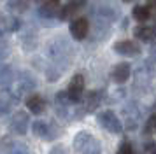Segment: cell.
<instances>
[{
  "instance_id": "6da1fadb",
  "label": "cell",
  "mask_w": 156,
  "mask_h": 154,
  "mask_svg": "<svg viewBox=\"0 0 156 154\" xmlns=\"http://www.w3.org/2000/svg\"><path fill=\"white\" fill-rule=\"evenodd\" d=\"M72 147L77 154H100L102 152V144L98 138H95L91 133L88 131H79L74 137Z\"/></svg>"
},
{
  "instance_id": "7a4b0ae2",
  "label": "cell",
  "mask_w": 156,
  "mask_h": 154,
  "mask_svg": "<svg viewBox=\"0 0 156 154\" xmlns=\"http://www.w3.org/2000/svg\"><path fill=\"white\" fill-rule=\"evenodd\" d=\"M69 51H70V47L63 39H53V42L48 47V54L55 63H63L65 65L69 60Z\"/></svg>"
},
{
  "instance_id": "3957f363",
  "label": "cell",
  "mask_w": 156,
  "mask_h": 154,
  "mask_svg": "<svg viewBox=\"0 0 156 154\" xmlns=\"http://www.w3.org/2000/svg\"><path fill=\"white\" fill-rule=\"evenodd\" d=\"M20 93L12 88H5L0 91V116H7L14 105L20 103Z\"/></svg>"
},
{
  "instance_id": "277c9868",
  "label": "cell",
  "mask_w": 156,
  "mask_h": 154,
  "mask_svg": "<svg viewBox=\"0 0 156 154\" xmlns=\"http://www.w3.org/2000/svg\"><path fill=\"white\" fill-rule=\"evenodd\" d=\"M98 123L111 133H121L123 131V124H121V121L118 119V116H116L112 110L100 112L98 114Z\"/></svg>"
},
{
  "instance_id": "5b68a950",
  "label": "cell",
  "mask_w": 156,
  "mask_h": 154,
  "mask_svg": "<svg viewBox=\"0 0 156 154\" xmlns=\"http://www.w3.org/2000/svg\"><path fill=\"white\" fill-rule=\"evenodd\" d=\"M83 91H84V77L77 74V75L72 77L70 84H69V89L65 91L67 96L70 100L72 103H79L83 100Z\"/></svg>"
},
{
  "instance_id": "8992f818",
  "label": "cell",
  "mask_w": 156,
  "mask_h": 154,
  "mask_svg": "<svg viewBox=\"0 0 156 154\" xmlns=\"http://www.w3.org/2000/svg\"><path fill=\"white\" fill-rule=\"evenodd\" d=\"M28 124H30V119L27 112H16L9 121V128L18 135H25L27 130H28Z\"/></svg>"
},
{
  "instance_id": "52a82bcc",
  "label": "cell",
  "mask_w": 156,
  "mask_h": 154,
  "mask_svg": "<svg viewBox=\"0 0 156 154\" xmlns=\"http://www.w3.org/2000/svg\"><path fill=\"white\" fill-rule=\"evenodd\" d=\"M35 86H37V82H35V79H34V75H32L30 72H20V74H18V81H16L14 89L18 91L20 95L32 91Z\"/></svg>"
},
{
  "instance_id": "ba28073f",
  "label": "cell",
  "mask_w": 156,
  "mask_h": 154,
  "mask_svg": "<svg viewBox=\"0 0 156 154\" xmlns=\"http://www.w3.org/2000/svg\"><path fill=\"white\" fill-rule=\"evenodd\" d=\"M88 32H90V23L86 18H77L70 23V33L76 40H83L88 37Z\"/></svg>"
},
{
  "instance_id": "9c48e42d",
  "label": "cell",
  "mask_w": 156,
  "mask_h": 154,
  "mask_svg": "<svg viewBox=\"0 0 156 154\" xmlns=\"http://www.w3.org/2000/svg\"><path fill=\"white\" fill-rule=\"evenodd\" d=\"M114 51L123 56H135L140 53V46L133 40H119L114 44Z\"/></svg>"
},
{
  "instance_id": "30bf717a",
  "label": "cell",
  "mask_w": 156,
  "mask_h": 154,
  "mask_svg": "<svg viewBox=\"0 0 156 154\" xmlns=\"http://www.w3.org/2000/svg\"><path fill=\"white\" fill-rule=\"evenodd\" d=\"M39 14L42 18H48V19L58 16L60 14V2L58 0H46L42 5H41V9H39Z\"/></svg>"
},
{
  "instance_id": "8fae6325",
  "label": "cell",
  "mask_w": 156,
  "mask_h": 154,
  "mask_svg": "<svg viewBox=\"0 0 156 154\" xmlns=\"http://www.w3.org/2000/svg\"><path fill=\"white\" fill-rule=\"evenodd\" d=\"M27 107L32 114H42L46 110V100L41 95H30L27 98Z\"/></svg>"
},
{
  "instance_id": "7c38bea8",
  "label": "cell",
  "mask_w": 156,
  "mask_h": 154,
  "mask_svg": "<svg viewBox=\"0 0 156 154\" xmlns=\"http://www.w3.org/2000/svg\"><path fill=\"white\" fill-rule=\"evenodd\" d=\"M83 5H84V0H70L67 5H63L60 9V14H58L60 19H69L72 14H76Z\"/></svg>"
},
{
  "instance_id": "4fadbf2b",
  "label": "cell",
  "mask_w": 156,
  "mask_h": 154,
  "mask_svg": "<svg viewBox=\"0 0 156 154\" xmlns=\"http://www.w3.org/2000/svg\"><path fill=\"white\" fill-rule=\"evenodd\" d=\"M32 131H34V135L39 137V138L51 140L49 124H48V123H44V121H35V123H32Z\"/></svg>"
},
{
  "instance_id": "5bb4252c",
  "label": "cell",
  "mask_w": 156,
  "mask_h": 154,
  "mask_svg": "<svg viewBox=\"0 0 156 154\" xmlns=\"http://www.w3.org/2000/svg\"><path fill=\"white\" fill-rule=\"evenodd\" d=\"M95 16L102 21H107V23H111V21L116 19V9H112L111 5H98L95 9Z\"/></svg>"
},
{
  "instance_id": "9a60e30c",
  "label": "cell",
  "mask_w": 156,
  "mask_h": 154,
  "mask_svg": "<svg viewBox=\"0 0 156 154\" xmlns=\"http://www.w3.org/2000/svg\"><path fill=\"white\" fill-rule=\"evenodd\" d=\"M130 77V65L128 63H119L112 70V79L116 82H126Z\"/></svg>"
},
{
  "instance_id": "2e32d148",
  "label": "cell",
  "mask_w": 156,
  "mask_h": 154,
  "mask_svg": "<svg viewBox=\"0 0 156 154\" xmlns=\"http://www.w3.org/2000/svg\"><path fill=\"white\" fill-rule=\"evenodd\" d=\"M16 79V72L9 65L0 63V86H11Z\"/></svg>"
},
{
  "instance_id": "e0dca14e",
  "label": "cell",
  "mask_w": 156,
  "mask_h": 154,
  "mask_svg": "<svg viewBox=\"0 0 156 154\" xmlns=\"http://www.w3.org/2000/svg\"><path fill=\"white\" fill-rule=\"evenodd\" d=\"M135 37L140 40H153L156 37V28L151 26H139L135 30Z\"/></svg>"
},
{
  "instance_id": "ac0fdd59",
  "label": "cell",
  "mask_w": 156,
  "mask_h": 154,
  "mask_svg": "<svg viewBox=\"0 0 156 154\" xmlns=\"http://www.w3.org/2000/svg\"><path fill=\"white\" fill-rule=\"evenodd\" d=\"M97 105H98V93H97V91L88 93V96L84 98V107H83V110L84 112H93L95 109H97Z\"/></svg>"
},
{
  "instance_id": "d6986e66",
  "label": "cell",
  "mask_w": 156,
  "mask_h": 154,
  "mask_svg": "<svg viewBox=\"0 0 156 154\" xmlns=\"http://www.w3.org/2000/svg\"><path fill=\"white\" fill-rule=\"evenodd\" d=\"M133 18L137 21H146L151 18V9L147 5H135L133 7Z\"/></svg>"
},
{
  "instance_id": "ffe728a7",
  "label": "cell",
  "mask_w": 156,
  "mask_h": 154,
  "mask_svg": "<svg viewBox=\"0 0 156 154\" xmlns=\"http://www.w3.org/2000/svg\"><path fill=\"white\" fill-rule=\"evenodd\" d=\"M7 9L12 12H25L28 9V0H9Z\"/></svg>"
},
{
  "instance_id": "44dd1931",
  "label": "cell",
  "mask_w": 156,
  "mask_h": 154,
  "mask_svg": "<svg viewBox=\"0 0 156 154\" xmlns=\"http://www.w3.org/2000/svg\"><path fill=\"white\" fill-rule=\"evenodd\" d=\"M7 154H30V152H28V149H27L25 145H21V144H14V145L7 151Z\"/></svg>"
},
{
  "instance_id": "7402d4cb",
  "label": "cell",
  "mask_w": 156,
  "mask_h": 154,
  "mask_svg": "<svg viewBox=\"0 0 156 154\" xmlns=\"http://www.w3.org/2000/svg\"><path fill=\"white\" fill-rule=\"evenodd\" d=\"M144 131L146 133H151V131H156V114H153L149 121L146 123V128H144Z\"/></svg>"
},
{
  "instance_id": "603a6c76",
  "label": "cell",
  "mask_w": 156,
  "mask_h": 154,
  "mask_svg": "<svg viewBox=\"0 0 156 154\" xmlns=\"http://www.w3.org/2000/svg\"><path fill=\"white\" fill-rule=\"evenodd\" d=\"M118 154H133V149H132V145L128 142H123L119 145V149H118Z\"/></svg>"
},
{
  "instance_id": "cb8c5ba5",
  "label": "cell",
  "mask_w": 156,
  "mask_h": 154,
  "mask_svg": "<svg viewBox=\"0 0 156 154\" xmlns=\"http://www.w3.org/2000/svg\"><path fill=\"white\" fill-rule=\"evenodd\" d=\"M7 56H9V47H7V44H5L4 40H0V61H4Z\"/></svg>"
},
{
  "instance_id": "d4e9b609",
  "label": "cell",
  "mask_w": 156,
  "mask_h": 154,
  "mask_svg": "<svg viewBox=\"0 0 156 154\" xmlns=\"http://www.w3.org/2000/svg\"><path fill=\"white\" fill-rule=\"evenodd\" d=\"M7 25H9V30H18L21 23H20V19H16V18H9Z\"/></svg>"
},
{
  "instance_id": "484cf974",
  "label": "cell",
  "mask_w": 156,
  "mask_h": 154,
  "mask_svg": "<svg viewBox=\"0 0 156 154\" xmlns=\"http://www.w3.org/2000/svg\"><path fill=\"white\" fill-rule=\"evenodd\" d=\"M49 154H67V149H65L63 145H55L49 151Z\"/></svg>"
},
{
  "instance_id": "4316f807",
  "label": "cell",
  "mask_w": 156,
  "mask_h": 154,
  "mask_svg": "<svg viewBox=\"0 0 156 154\" xmlns=\"http://www.w3.org/2000/svg\"><path fill=\"white\" fill-rule=\"evenodd\" d=\"M146 151H147L149 154H156V142H151V144H147V145H146Z\"/></svg>"
},
{
  "instance_id": "83f0119b",
  "label": "cell",
  "mask_w": 156,
  "mask_h": 154,
  "mask_svg": "<svg viewBox=\"0 0 156 154\" xmlns=\"http://www.w3.org/2000/svg\"><path fill=\"white\" fill-rule=\"evenodd\" d=\"M123 2H130V0H123Z\"/></svg>"
}]
</instances>
